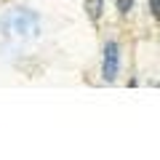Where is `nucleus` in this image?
<instances>
[{
    "label": "nucleus",
    "mask_w": 160,
    "mask_h": 160,
    "mask_svg": "<svg viewBox=\"0 0 160 160\" xmlns=\"http://www.w3.org/2000/svg\"><path fill=\"white\" fill-rule=\"evenodd\" d=\"M131 6H133V0H118V11L120 13H128V11H131Z\"/></svg>",
    "instance_id": "obj_4"
},
{
    "label": "nucleus",
    "mask_w": 160,
    "mask_h": 160,
    "mask_svg": "<svg viewBox=\"0 0 160 160\" xmlns=\"http://www.w3.org/2000/svg\"><path fill=\"white\" fill-rule=\"evenodd\" d=\"M6 22L11 24V32L19 35V38H24V35L35 38V35H38V29H40V19H38V13L27 11V8H19V11H13L11 16L6 19Z\"/></svg>",
    "instance_id": "obj_1"
},
{
    "label": "nucleus",
    "mask_w": 160,
    "mask_h": 160,
    "mask_svg": "<svg viewBox=\"0 0 160 160\" xmlns=\"http://www.w3.org/2000/svg\"><path fill=\"white\" fill-rule=\"evenodd\" d=\"M86 8H88V13H91V19L96 22V19H99V13H102V0H88V3H86Z\"/></svg>",
    "instance_id": "obj_3"
},
{
    "label": "nucleus",
    "mask_w": 160,
    "mask_h": 160,
    "mask_svg": "<svg viewBox=\"0 0 160 160\" xmlns=\"http://www.w3.org/2000/svg\"><path fill=\"white\" fill-rule=\"evenodd\" d=\"M149 11H152V16H158L160 13V0H149Z\"/></svg>",
    "instance_id": "obj_5"
},
{
    "label": "nucleus",
    "mask_w": 160,
    "mask_h": 160,
    "mask_svg": "<svg viewBox=\"0 0 160 160\" xmlns=\"http://www.w3.org/2000/svg\"><path fill=\"white\" fill-rule=\"evenodd\" d=\"M120 72V48L115 40H107V46H104V62H102V75L104 80L112 83Z\"/></svg>",
    "instance_id": "obj_2"
}]
</instances>
